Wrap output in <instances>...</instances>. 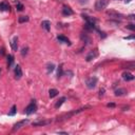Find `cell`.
<instances>
[{
	"mask_svg": "<svg viewBox=\"0 0 135 135\" xmlns=\"http://www.w3.org/2000/svg\"><path fill=\"white\" fill-rule=\"evenodd\" d=\"M57 75H58V77H61V76H62V66H61V65H60L59 69H58V74H57Z\"/></svg>",
	"mask_w": 135,
	"mask_h": 135,
	"instance_id": "obj_26",
	"label": "cell"
},
{
	"mask_svg": "<svg viewBox=\"0 0 135 135\" xmlns=\"http://www.w3.org/2000/svg\"><path fill=\"white\" fill-rule=\"evenodd\" d=\"M51 122V120H44V119H40V120H36V121H33L32 126L33 127H42V126H46Z\"/></svg>",
	"mask_w": 135,
	"mask_h": 135,
	"instance_id": "obj_7",
	"label": "cell"
},
{
	"mask_svg": "<svg viewBox=\"0 0 135 135\" xmlns=\"http://www.w3.org/2000/svg\"><path fill=\"white\" fill-rule=\"evenodd\" d=\"M127 94V90L126 89H118L115 91V95L116 96H122V95H126Z\"/></svg>",
	"mask_w": 135,
	"mask_h": 135,
	"instance_id": "obj_16",
	"label": "cell"
},
{
	"mask_svg": "<svg viewBox=\"0 0 135 135\" xmlns=\"http://www.w3.org/2000/svg\"><path fill=\"white\" fill-rule=\"evenodd\" d=\"M54 69H55V65H54V63H47V65H46V70H47V73H51V72H53V71H54Z\"/></svg>",
	"mask_w": 135,
	"mask_h": 135,
	"instance_id": "obj_21",
	"label": "cell"
},
{
	"mask_svg": "<svg viewBox=\"0 0 135 135\" xmlns=\"http://www.w3.org/2000/svg\"><path fill=\"white\" fill-rule=\"evenodd\" d=\"M90 107H84V108H81V109H79V110H75V111H72V112H70V113H66V114H63L62 116H60V117H58V121H63V120H65V119H69V118H71L73 115H75V114H77V113H79V112H81V111H83V110H85V109H89Z\"/></svg>",
	"mask_w": 135,
	"mask_h": 135,
	"instance_id": "obj_1",
	"label": "cell"
},
{
	"mask_svg": "<svg viewBox=\"0 0 135 135\" xmlns=\"http://www.w3.org/2000/svg\"><path fill=\"white\" fill-rule=\"evenodd\" d=\"M41 25H42V27H43V28H44L46 32H49V31L51 30V23H50V21H47V20L42 21Z\"/></svg>",
	"mask_w": 135,
	"mask_h": 135,
	"instance_id": "obj_14",
	"label": "cell"
},
{
	"mask_svg": "<svg viewBox=\"0 0 135 135\" xmlns=\"http://www.w3.org/2000/svg\"><path fill=\"white\" fill-rule=\"evenodd\" d=\"M122 78H123L126 81H131V80L134 79V76H133V74H131L130 72H124V73L122 74Z\"/></svg>",
	"mask_w": 135,
	"mask_h": 135,
	"instance_id": "obj_13",
	"label": "cell"
},
{
	"mask_svg": "<svg viewBox=\"0 0 135 135\" xmlns=\"http://www.w3.org/2000/svg\"><path fill=\"white\" fill-rule=\"evenodd\" d=\"M57 39H58L60 42H63V43H68V44H70V40H69L65 36H63V35H59V36L57 37Z\"/></svg>",
	"mask_w": 135,
	"mask_h": 135,
	"instance_id": "obj_15",
	"label": "cell"
},
{
	"mask_svg": "<svg viewBox=\"0 0 135 135\" xmlns=\"http://www.w3.org/2000/svg\"><path fill=\"white\" fill-rule=\"evenodd\" d=\"M49 93H50V94H49V95H50V98H54L55 96L58 95V91H57L56 89H51Z\"/></svg>",
	"mask_w": 135,
	"mask_h": 135,
	"instance_id": "obj_19",
	"label": "cell"
},
{
	"mask_svg": "<svg viewBox=\"0 0 135 135\" xmlns=\"http://www.w3.org/2000/svg\"><path fill=\"white\" fill-rule=\"evenodd\" d=\"M97 81H98L97 77L93 76V77H90L89 79H86L85 84H86V86H88L89 89H94V88L96 86V84H97Z\"/></svg>",
	"mask_w": 135,
	"mask_h": 135,
	"instance_id": "obj_4",
	"label": "cell"
},
{
	"mask_svg": "<svg viewBox=\"0 0 135 135\" xmlns=\"http://www.w3.org/2000/svg\"><path fill=\"white\" fill-rule=\"evenodd\" d=\"M110 0H97L95 3V8L96 11H102L107 7V5L109 4Z\"/></svg>",
	"mask_w": 135,
	"mask_h": 135,
	"instance_id": "obj_2",
	"label": "cell"
},
{
	"mask_svg": "<svg viewBox=\"0 0 135 135\" xmlns=\"http://www.w3.org/2000/svg\"><path fill=\"white\" fill-rule=\"evenodd\" d=\"M65 100H66V98H65V97H61V98H60V99L55 103V109H59V108L61 107V104H62Z\"/></svg>",
	"mask_w": 135,
	"mask_h": 135,
	"instance_id": "obj_17",
	"label": "cell"
},
{
	"mask_svg": "<svg viewBox=\"0 0 135 135\" xmlns=\"http://www.w3.org/2000/svg\"><path fill=\"white\" fill-rule=\"evenodd\" d=\"M28 21V17L27 16H20L18 18V22L19 23H24V22H27Z\"/></svg>",
	"mask_w": 135,
	"mask_h": 135,
	"instance_id": "obj_20",
	"label": "cell"
},
{
	"mask_svg": "<svg viewBox=\"0 0 135 135\" xmlns=\"http://www.w3.org/2000/svg\"><path fill=\"white\" fill-rule=\"evenodd\" d=\"M107 14H108L110 17H113V18H119V19L123 18V16H122L120 13H117V12H114V11H108Z\"/></svg>",
	"mask_w": 135,
	"mask_h": 135,
	"instance_id": "obj_9",
	"label": "cell"
},
{
	"mask_svg": "<svg viewBox=\"0 0 135 135\" xmlns=\"http://www.w3.org/2000/svg\"><path fill=\"white\" fill-rule=\"evenodd\" d=\"M0 11L1 12H8L9 11V5L6 1H2L0 2Z\"/></svg>",
	"mask_w": 135,
	"mask_h": 135,
	"instance_id": "obj_10",
	"label": "cell"
},
{
	"mask_svg": "<svg viewBox=\"0 0 135 135\" xmlns=\"http://www.w3.org/2000/svg\"><path fill=\"white\" fill-rule=\"evenodd\" d=\"M27 123H28V119H23V120H20V121L16 122V123L14 124V127H13L12 131H13V132H16V131L20 130L21 128H23V127H24L25 124H27Z\"/></svg>",
	"mask_w": 135,
	"mask_h": 135,
	"instance_id": "obj_3",
	"label": "cell"
},
{
	"mask_svg": "<svg viewBox=\"0 0 135 135\" xmlns=\"http://www.w3.org/2000/svg\"><path fill=\"white\" fill-rule=\"evenodd\" d=\"M0 73H1V70H0Z\"/></svg>",
	"mask_w": 135,
	"mask_h": 135,
	"instance_id": "obj_33",
	"label": "cell"
},
{
	"mask_svg": "<svg viewBox=\"0 0 135 135\" xmlns=\"http://www.w3.org/2000/svg\"><path fill=\"white\" fill-rule=\"evenodd\" d=\"M11 47L13 51H17L18 49V38L17 37H14L11 41Z\"/></svg>",
	"mask_w": 135,
	"mask_h": 135,
	"instance_id": "obj_12",
	"label": "cell"
},
{
	"mask_svg": "<svg viewBox=\"0 0 135 135\" xmlns=\"http://www.w3.org/2000/svg\"><path fill=\"white\" fill-rule=\"evenodd\" d=\"M98 56V50H93V51H91L88 55H86V57H85V60L88 61V62H90V61H92L93 59H95L96 57Z\"/></svg>",
	"mask_w": 135,
	"mask_h": 135,
	"instance_id": "obj_6",
	"label": "cell"
},
{
	"mask_svg": "<svg viewBox=\"0 0 135 135\" xmlns=\"http://www.w3.org/2000/svg\"><path fill=\"white\" fill-rule=\"evenodd\" d=\"M107 105H108L109 108H110V107H111V108H113V107H115V104H114V103H108Z\"/></svg>",
	"mask_w": 135,
	"mask_h": 135,
	"instance_id": "obj_27",
	"label": "cell"
},
{
	"mask_svg": "<svg viewBox=\"0 0 135 135\" xmlns=\"http://www.w3.org/2000/svg\"><path fill=\"white\" fill-rule=\"evenodd\" d=\"M27 50H28V47H23V49H22V51H21L22 56H24V55H26V54H27Z\"/></svg>",
	"mask_w": 135,
	"mask_h": 135,
	"instance_id": "obj_25",
	"label": "cell"
},
{
	"mask_svg": "<svg viewBox=\"0 0 135 135\" xmlns=\"http://www.w3.org/2000/svg\"><path fill=\"white\" fill-rule=\"evenodd\" d=\"M22 77V70L20 68V65H17L15 68V78L16 79H20Z\"/></svg>",
	"mask_w": 135,
	"mask_h": 135,
	"instance_id": "obj_11",
	"label": "cell"
},
{
	"mask_svg": "<svg viewBox=\"0 0 135 135\" xmlns=\"http://www.w3.org/2000/svg\"><path fill=\"white\" fill-rule=\"evenodd\" d=\"M79 2L83 4V3H86V2H88V0H79Z\"/></svg>",
	"mask_w": 135,
	"mask_h": 135,
	"instance_id": "obj_28",
	"label": "cell"
},
{
	"mask_svg": "<svg viewBox=\"0 0 135 135\" xmlns=\"http://www.w3.org/2000/svg\"><path fill=\"white\" fill-rule=\"evenodd\" d=\"M127 28H129V30H131V31H134V30H135V25H134L133 23H130L129 25H127Z\"/></svg>",
	"mask_w": 135,
	"mask_h": 135,
	"instance_id": "obj_24",
	"label": "cell"
},
{
	"mask_svg": "<svg viewBox=\"0 0 135 135\" xmlns=\"http://www.w3.org/2000/svg\"><path fill=\"white\" fill-rule=\"evenodd\" d=\"M62 14H63L64 16H71V15L74 14V12L72 11V8H71L70 6L63 5V6H62Z\"/></svg>",
	"mask_w": 135,
	"mask_h": 135,
	"instance_id": "obj_8",
	"label": "cell"
},
{
	"mask_svg": "<svg viewBox=\"0 0 135 135\" xmlns=\"http://www.w3.org/2000/svg\"><path fill=\"white\" fill-rule=\"evenodd\" d=\"M103 92H104V90H103V89H102V90H100V91H99V93H100L99 95H100V96H101V95H103Z\"/></svg>",
	"mask_w": 135,
	"mask_h": 135,
	"instance_id": "obj_29",
	"label": "cell"
},
{
	"mask_svg": "<svg viewBox=\"0 0 135 135\" xmlns=\"http://www.w3.org/2000/svg\"><path fill=\"white\" fill-rule=\"evenodd\" d=\"M130 1H131V0H126V2H127V3H129Z\"/></svg>",
	"mask_w": 135,
	"mask_h": 135,
	"instance_id": "obj_32",
	"label": "cell"
},
{
	"mask_svg": "<svg viewBox=\"0 0 135 135\" xmlns=\"http://www.w3.org/2000/svg\"><path fill=\"white\" fill-rule=\"evenodd\" d=\"M17 108H16V105H13L12 107V109H11V111H9V113H8V115H11V116H14L15 114H16V112H17V110H16Z\"/></svg>",
	"mask_w": 135,
	"mask_h": 135,
	"instance_id": "obj_22",
	"label": "cell"
},
{
	"mask_svg": "<svg viewBox=\"0 0 135 135\" xmlns=\"http://www.w3.org/2000/svg\"><path fill=\"white\" fill-rule=\"evenodd\" d=\"M132 38H134V36H130V37H127V38H124V39H132Z\"/></svg>",
	"mask_w": 135,
	"mask_h": 135,
	"instance_id": "obj_30",
	"label": "cell"
},
{
	"mask_svg": "<svg viewBox=\"0 0 135 135\" xmlns=\"http://www.w3.org/2000/svg\"><path fill=\"white\" fill-rule=\"evenodd\" d=\"M13 63H14V57L13 55H8L7 56V68L9 69L13 65Z\"/></svg>",
	"mask_w": 135,
	"mask_h": 135,
	"instance_id": "obj_18",
	"label": "cell"
},
{
	"mask_svg": "<svg viewBox=\"0 0 135 135\" xmlns=\"http://www.w3.org/2000/svg\"><path fill=\"white\" fill-rule=\"evenodd\" d=\"M16 7H17L18 11H22V9H23V5H22V3H20V2H17V3H16Z\"/></svg>",
	"mask_w": 135,
	"mask_h": 135,
	"instance_id": "obj_23",
	"label": "cell"
},
{
	"mask_svg": "<svg viewBox=\"0 0 135 135\" xmlns=\"http://www.w3.org/2000/svg\"><path fill=\"white\" fill-rule=\"evenodd\" d=\"M129 18H130V19H133V18H134V15H131V16H129Z\"/></svg>",
	"mask_w": 135,
	"mask_h": 135,
	"instance_id": "obj_31",
	"label": "cell"
},
{
	"mask_svg": "<svg viewBox=\"0 0 135 135\" xmlns=\"http://www.w3.org/2000/svg\"><path fill=\"white\" fill-rule=\"evenodd\" d=\"M36 110H37V105H36V103H35V101L33 100L26 108H25V114H27V115H31V114H33V113H35L36 112Z\"/></svg>",
	"mask_w": 135,
	"mask_h": 135,
	"instance_id": "obj_5",
	"label": "cell"
}]
</instances>
